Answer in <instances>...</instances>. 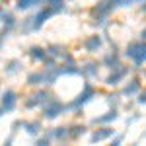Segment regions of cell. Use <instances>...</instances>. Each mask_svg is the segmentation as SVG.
<instances>
[{
    "label": "cell",
    "mask_w": 146,
    "mask_h": 146,
    "mask_svg": "<svg viewBox=\"0 0 146 146\" xmlns=\"http://www.w3.org/2000/svg\"><path fill=\"white\" fill-rule=\"evenodd\" d=\"M127 56H131L136 64L146 62V43H131L127 47Z\"/></svg>",
    "instance_id": "6da1fadb"
},
{
    "label": "cell",
    "mask_w": 146,
    "mask_h": 146,
    "mask_svg": "<svg viewBox=\"0 0 146 146\" xmlns=\"http://www.w3.org/2000/svg\"><path fill=\"white\" fill-rule=\"evenodd\" d=\"M53 14H55V10H53V8H47V10L39 12L35 18H31V20H33V29H39V27H41V25H43V23H45L47 20L53 16Z\"/></svg>",
    "instance_id": "7a4b0ae2"
},
{
    "label": "cell",
    "mask_w": 146,
    "mask_h": 146,
    "mask_svg": "<svg viewBox=\"0 0 146 146\" xmlns=\"http://www.w3.org/2000/svg\"><path fill=\"white\" fill-rule=\"evenodd\" d=\"M14 105H16V92H4V96H2V111H12L14 109Z\"/></svg>",
    "instance_id": "3957f363"
},
{
    "label": "cell",
    "mask_w": 146,
    "mask_h": 146,
    "mask_svg": "<svg viewBox=\"0 0 146 146\" xmlns=\"http://www.w3.org/2000/svg\"><path fill=\"white\" fill-rule=\"evenodd\" d=\"M121 4V0H101L100 4L96 6V12L98 14H109V12L115 8V6H119Z\"/></svg>",
    "instance_id": "277c9868"
},
{
    "label": "cell",
    "mask_w": 146,
    "mask_h": 146,
    "mask_svg": "<svg viewBox=\"0 0 146 146\" xmlns=\"http://www.w3.org/2000/svg\"><path fill=\"white\" fill-rule=\"evenodd\" d=\"M62 109H64V105H62V103H58V101H53L51 105H47V107H45L43 115H45L47 119H55L58 113H62Z\"/></svg>",
    "instance_id": "5b68a950"
},
{
    "label": "cell",
    "mask_w": 146,
    "mask_h": 146,
    "mask_svg": "<svg viewBox=\"0 0 146 146\" xmlns=\"http://www.w3.org/2000/svg\"><path fill=\"white\" fill-rule=\"evenodd\" d=\"M92 96H94V88H92V86H86V88H84V92H82L78 98L72 101V105H70V107H78V105H82V103H86Z\"/></svg>",
    "instance_id": "8992f818"
},
{
    "label": "cell",
    "mask_w": 146,
    "mask_h": 146,
    "mask_svg": "<svg viewBox=\"0 0 146 146\" xmlns=\"http://www.w3.org/2000/svg\"><path fill=\"white\" fill-rule=\"evenodd\" d=\"M119 66H121V64H119ZM119 66H117V68H113V70H117V72H115V74H111L109 78L105 80L107 84H111V86H115V84H119V80H121V78L125 76V74L129 72V68H125V66H123V68H119Z\"/></svg>",
    "instance_id": "52a82bcc"
},
{
    "label": "cell",
    "mask_w": 146,
    "mask_h": 146,
    "mask_svg": "<svg viewBox=\"0 0 146 146\" xmlns=\"http://www.w3.org/2000/svg\"><path fill=\"white\" fill-rule=\"evenodd\" d=\"M113 135V129H98L94 135H92V142H100L103 138H109Z\"/></svg>",
    "instance_id": "ba28073f"
},
{
    "label": "cell",
    "mask_w": 146,
    "mask_h": 146,
    "mask_svg": "<svg viewBox=\"0 0 146 146\" xmlns=\"http://www.w3.org/2000/svg\"><path fill=\"white\" fill-rule=\"evenodd\" d=\"M100 47H101V39H100V35H92L90 39L86 41V51H90V53L98 51Z\"/></svg>",
    "instance_id": "9c48e42d"
},
{
    "label": "cell",
    "mask_w": 146,
    "mask_h": 146,
    "mask_svg": "<svg viewBox=\"0 0 146 146\" xmlns=\"http://www.w3.org/2000/svg\"><path fill=\"white\" fill-rule=\"evenodd\" d=\"M47 98H49V94H47V92H37V94L33 96V100H29L27 103H25V105H27V107H33V105H39V103H43V101H45Z\"/></svg>",
    "instance_id": "30bf717a"
},
{
    "label": "cell",
    "mask_w": 146,
    "mask_h": 146,
    "mask_svg": "<svg viewBox=\"0 0 146 146\" xmlns=\"http://www.w3.org/2000/svg\"><path fill=\"white\" fill-rule=\"evenodd\" d=\"M117 119V111L115 109H111V111L107 113V115H101V117H98V119H94V123H109V121H115Z\"/></svg>",
    "instance_id": "8fae6325"
},
{
    "label": "cell",
    "mask_w": 146,
    "mask_h": 146,
    "mask_svg": "<svg viewBox=\"0 0 146 146\" xmlns=\"http://www.w3.org/2000/svg\"><path fill=\"white\" fill-rule=\"evenodd\" d=\"M41 0H18L16 2V8L18 10H27V8H31V6H35V4H39Z\"/></svg>",
    "instance_id": "7c38bea8"
},
{
    "label": "cell",
    "mask_w": 146,
    "mask_h": 146,
    "mask_svg": "<svg viewBox=\"0 0 146 146\" xmlns=\"http://www.w3.org/2000/svg\"><path fill=\"white\" fill-rule=\"evenodd\" d=\"M29 55H31V58L43 60V58H45V51H43L41 47H31V49H29Z\"/></svg>",
    "instance_id": "4fadbf2b"
},
{
    "label": "cell",
    "mask_w": 146,
    "mask_h": 146,
    "mask_svg": "<svg viewBox=\"0 0 146 146\" xmlns=\"http://www.w3.org/2000/svg\"><path fill=\"white\" fill-rule=\"evenodd\" d=\"M103 62H105L109 68H117V66H119V58H117L115 53H113V55H107L105 58H103Z\"/></svg>",
    "instance_id": "5bb4252c"
},
{
    "label": "cell",
    "mask_w": 146,
    "mask_h": 146,
    "mask_svg": "<svg viewBox=\"0 0 146 146\" xmlns=\"http://www.w3.org/2000/svg\"><path fill=\"white\" fill-rule=\"evenodd\" d=\"M41 82H43V74H41V72L27 76V84H31V86H37V84H41Z\"/></svg>",
    "instance_id": "9a60e30c"
},
{
    "label": "cell",
    "mask_w": 146,
    "mask_h": 146,
    "mask_svg": "<svg viewBox=\"0 0 146 146\" xmlns=\"http://www.w3.org/2000/svg\"><path fill=\"white\" fill-rule=\"evenodd\" d=\"M136 90H138V80H133L131 84H127V88H125V96H133Z\"/></svg>",
    "instance_id": "2e32d148"
},
{
    "label": "cell",
    "mask_w": 146,
    "mask_h": 146,
    "mask_svg": "<svg viewBox=\"0 0 146 146\" xmlns=\"http://www.w3.org/2000/svg\"><path fill=\"white\" fill-rule=\"evenodd\" d=\"M23 125L27 127V133H29V135H37V133L41 131V125L37 123V121H35V123H23Z\"/></svg>",
    "instance_id": "e0dca14e"
},
{
    "label": "cell",
    "mask_w": 146,
    "mask_h": 146,
    "mask_svg": "<svg viewBox=\"0 0 146 146\" xmlns=\"http://www.w3.org/2000/svg\"><path fill=\"white\" fill-rule=\"evenodd\" d=\"M18 70H22V62H18V60H12L10 66L6 68V72H8V74H14V72H18Z\"/></svg>",
    "instance_id": "ac0fdd59"
},
{
    "label": "cell",
    "mask_w": 146,
    "mask_h": 146,
    "mask_svg": "<svg viewBox=\"0 0 146 146\" xmlns=\"http://www.w3.org/2000/svg\"><path fill=\"white\" fill-rule=\"evenodd\" d=\"M53 136H56V138H64V136H68V129L66 127H58Z\"/></svg>",
    "instance_id": "d6986e66"
},
{
    "label": "cell",
    "mask_w": 146,
    "mask_h": 146,
    "mask_svg": "<svg viewBox=\"0 0 146 146\" xmlns=\"http://www.w3.org/2000/svg\"><path fill=\"white\" fill-rule=\"evenodd\" d=\"M72 129H74V131H68V135L70 136H80V135H84V131H86V129H84V127H72Z\"/></svg>",
    "instance_id": "ffe728a7"
},
{
    "label": "cell",
    "mask_w": 146,
    "mask_h": 146,
    "mask_svg": "<svg viewBox=\"0 0 146 146\" xmlns=\"http://www.w3.org/2000/svg\"><path fill=\"white\" fill-rule=\"evenodd\" d=\"M49 4L53 6V10H55V12H58L60 8H62V0H49Z\"/></svg>",
    "instance_id": "44dd1931"
},
{
    "label": "cell",
    "mask_w": 146,
    "mask_h": 146,
    "mask_svg": "<svg viewBox=\"0 0 146 146\" xmlns=\"http://www.w3.org/2000/svg\"><path fill=\"white\" fill-rule=\"evenodd\" d=\"M2 20L6 22V25H8V27H12V25H14V16H12V14H4V18H2Z\"/></svg>",
    "instance_id": "7402d4cb"
},
{
    "label": "cell",
    "mask_w": 146,
    "mask_h": 146,
    "mask_svg": "<svg viewBox=\"0 0 146 146\" xmlns=\"http://www.w3.org/2000/svg\"><path fill=\"white\" fill-rule=\"evenodd\" d=\"M98 64H88V66H86V72H88V74H92V76H94V74H98Z\"/></svg>",
    "instance_id": "603a6c76"
},
{
    "label": "cell",
    "mask_w": 146,
    "mask_h": 146,
    "mask_svg": "<svg viewBox=\"0 0 146 146\" xmlns=\"http://www.w3.org/2000/svg\"><path fill=\"white\" fill-rule=\"evenodd\" d=\"M49 140H51V135L47 136V138H41V140H37V144H39V146H45V144H49Z\"/></svg>",
    "instance_id": "cb8c5ba5"
},
{
    "label": "cell",
    "mask_w": 146,
    "mask_h": 146,
    "mask_svg": "<svg viewBox=\"0 0 146 146\" xmlns=\"http://www.w3.org/2000/svg\"><path fill=\"white\" fill-rule=\"evenodd\" d=\"M138 103H146V92H144V94H140V98H138Z\"/></svg>",
    "instance_id": "d4e9b609"
},
{
    "label": "cell",
    "mask_w": 146,
    "mask_h": 146,
    "mask_svg": "<svg viewBox=\"0 0 146 146\" xmlns=\"http://www.w3.org/2000/svg\"><path fill=\"white\" fill-rule=\"evenodd\" d=\"M131 2H135V0H121V4H123V6H131Z\"/></svg>",
    "instance_id": "484cf974"
},
{
    "label": "cell",
    "mask_w": 146,
    "mask_h": 146,
    "mask_svg": "<svg viewBox=\"0 0 146 146\" xmlns=\"http://www.w3.org/2000/svg\"><path fill=\"white\" fill-rule=\"evenodd\" d=\"M142 10H144V12H146V6H142Z\"/></svg>",
    "instance_id": "4316f807"
},
{
    "label": "cell",
    "mask_w": 146,
    "mask_h": 146,
    "mask_svg": "<svg viewBox=\"0 0 146 146\" xmlns=\"http://www.w3.org/2000/svg\"><path fill=\"white\" fill-rule=\"evenodd\" d=\"M0 115H2V109H0Z\"/></svg>",
    "instance_id": "83f0119b"
},
{
    "label": "cell",
    "mask_w": 146,
    "mask_h": 146,
    "mask_svg": "<svg viewBox=\"0 0 146 146\" xmlns=\"http://www.w3.org/2000/svg\"><path fill=\"white\" fill-rule=\"evenodd\" d=\"M0 12H2V10H0Z\"/></svg>",
    "instance_id": "f1b7e54d"
}]
</instances>
